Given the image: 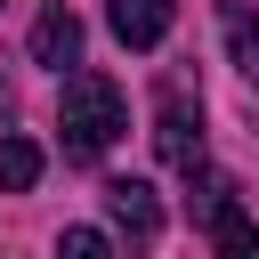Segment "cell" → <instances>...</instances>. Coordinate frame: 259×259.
Listing matches in <instances>:
<instances>
[{"label":"cell","mask_w":259,"mask_h":259,"mask_svg":"<svg viewBox=\"0 0 259 259\" xmlns=\"http://www.w3.org/2000/svg\"><path fill=\"white\" fill-rule=\"evenodd\" d=\"M57 130H65V162H105L113 138L130 130V97L105 73H73L57 97Z\"/></svg>","instance_id":"cell-1"},{"label":"cell","mask_w":259,"mask_h":259,"mask_svg":"<svg viewBox=\"0 0 259 259\" xmlns=\"http://www.w3.org/2000/svg\"><path fill=\"white\" fill-rule=\"evenodd\" d=\"M202 227H210V251L219 259H259V219L235 202V186L227 178H210L202 170Z\"/></svg>","instance_id":"cell-2"},{"label":"cell","mask_w":259,"mask_h":259,"mask_svg":"<svg viewBox=\"0 0 259 259\" xmlns=\"http://www.w3.org/2000/svg\"><path fill=\"white\" fill-rule=\"evenodd\" d=\"M154 146H162V162H170V170L202 178V105H186V97L170 89V97H162V113H154Z\"/></svg>","instance_id":"cell-3"},{"label":"cell","mask_w":259,"mask_h":259,"mask_svg":"<svg viewBox=\"0 0 259 259\" xmlns=\"http://www.w3.org/2000/svg\"><path fill=\"white\" fill-rule=\"evenodd\" d=\"M105 219H113V235H130L138 251L162 235V202H154L146 178H113V186H105Z\"/></svg>","instance_id":"cell-4"},{"label":"cell","mask_w":259,"mask_h":259,"mask_svg":"<svg viewBox=\"0 0 259 259\" xmlns=\"http://www.w3.org/2000/svg\"><path fill=\"white\" fill-rule=\"evenodd\" d=\"M32 65H81V16L65 8V0H49L40 16H32Z\"/></svg>","instance_id":"cell-5"},{"label":"cell","mask_w":259,"mask_h":259,"mask_svg":"<svg viewBox=\"0 0 259 259\" xmlns=\"http://www.w3.org/2000/svg\"><path fill=\"white\" fill-rule=\"evenodd\" d=\"M105 24L121 49H162L170 32V0H105Z\"/></svg>","instance_id":"cell-6"},{"label":"cell","mask_w":259,"mask_h":259,"mask_svg":"<svg viewBox=\"0 0 259 259\" xmlns=\"http://www.w3.org/2000/svg\"><path fill=\"white\" fill-rule=\"evenodd\" d=\"M219 16H227V57H235V73L259 89V8H251V0H227Z\"/></svg>","instance_id":"cell-7"},{"label":"cell","mask_w":259,"mask_h":259,"mask_svg":"<svg viewBox=\"0 0 259 259\" xmlns=\"http://www.w3.org/2000/svg\"><path fill=\"white\" fill-rule=\"evenodd\" d=\"M40 178V146L32 138H0V194H24Z\"/></svg>","instance_id":"cell-8"},{"label":"cell","mask_w":259,"mask_h":259,"mask_svg":"<svg viewBox=\"0 0 259 259\" xmlns=\"http://www.w3.org/2000/svg\"><path fill=\"white\" fill-rule=\"evenodd\" d=\"M57 259H113V243H105L97 227H65V235H57Z\"/></svg>","instance_id":"cell-9"},{"label":"cell","mask_w":259,"mask_h":259,"mask_svg":"<svg viewBox=\"0 0 259 259\" xmlns=\"http://www.w3.org/2000/svg\"><path fill=\"white\" fill-rule=\"evenodd\" d=\"M0 113H8V81H0Z\"/></svg>","instance_id":"cell-10"}]
</instances>
